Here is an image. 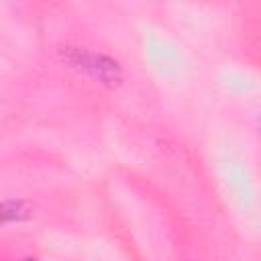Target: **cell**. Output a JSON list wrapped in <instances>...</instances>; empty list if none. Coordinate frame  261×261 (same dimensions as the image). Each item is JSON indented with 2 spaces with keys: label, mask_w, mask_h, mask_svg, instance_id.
Here are the masks:
<instances>
[{
  "label": "cell",
  "mask_w": 261,
  "mask_h": 261,
  "mask_svg": "<svg viewBox=\"0 0 261 261\" xmlns=\"http://www.w3.org/2000/svg\"><path fill=\"white\" fill-rule=\"evenodd\" d=\"M65 59L73 67H77V69L86 71L88 75H92L94 80L102 82L104 86H118L122 82L120 63L104 53H96V51H88V49H80V47H67Z\"/></svg>",
  "instance_id": "obj_1"
},
{
  "label": "cell",
  "mask_w": 261,
  "mask_h": 261,
  "mask_svg": "<svg viewBox=\"0 0 261 261\" xmlns=\"http://www.w3.org/2000/svg\"><path fill=\"white\" fill-rule=\"evenodd\" d=\"M31 216V208L22 200H4L0 202V224L20 222Z\"/></svg>",
  "instance_id": "obj_2"
},
{
  "label": "cell",
  "mask_w": 261,
  "mask_h": 261,
  "mask_svg": "<svg viewBox=\"0 0 261 261\" xmlns=\"http://www.w3.org/2000/svg\"><path fill=\"white\" fill-rule=\"evenodd\" d=\"M22 261H37V259H33V257H29V259H22Z\"/></svg>",
  "instance_id": "obj_3"
}]
</instances>
